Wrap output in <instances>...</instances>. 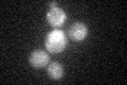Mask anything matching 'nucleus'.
<instances>
[{"instance_id":"obj_3","label":"nucleus","mask_w":127,"mask_h":85,"mask_svg":"<svg viewBox=\"0 0 127 85\" xmlns=\"http://www.w3.org/2000/svg\"><path fill=\"white\" fill-rule=\"evenodd\" d=\"M29 62L34 68H42L50 62V55L43 50H34L30 55Z\"/></svg>"},{"instance_id":"obj_4","label":"nucleus","mask_w":127,"mask_h":85,"mask_svg":"<svg viewBox=\"0 0 127 85\" xmlns=\"http://www.w3.org/2000/svg\"><path fill=\"white\" fill-rule=\"evenodd\" d=\"M88 34V28L84 22H74L69 28V36L75 42L85 39Z\"/></svg>"},{"instance_id":"obj_1","label":"nucleus","mask_w":127,"mask_h":85,"mask_svg":"<svg viewBox=\"0 0 127 85\" xmlns=\"http://www.w3.org/2000/svg\"><path fill=\"white\" fill-rule=\"evenodd\" d=\"M45 45L50 53H61L67 46V37L62 30L55 29L47 35Z\"/></svg>"},{"instance_id":"obj_6","label":"nucleus","mask_w":127,"mask_h":85,"mask_svg":"<svg viewBox=\"0 0 127 85\" xmlns=\"http://www.w3.org/2000/svg\"><path fill=\"white\" fill-rule=\"evenodd\" d=\"M55 7H57V3L56 2H51L50 3V9H55Z\"/></svg>"},{"instance_id":"obj_5","label":"nucleus","mask_w":127,"mask_h":85,"mask_svg":"<svg viewBox=\"0 0 127 85\" xmlns=\"http://www.w3.org/2000/svg\"><path fill=\"white\" fill-rule=\"evenodd\" d=\"M48 75L52 80H59L64 76V67L61 63L52 62L48 66Z\"/></svg>"},{"instance_id":"obj_2","label":"nucleus","mask_w":127,"mask_h":85,"mask_svg":"<svg viewBox=\"0 0 127 85\" xmlns=\"http://www.w3.org/2000/svg\"><path fill=\"white\" fill-rule=\"evenodd\" d=\"M67 19V14L66 12L59 9V7H55V9H51L49 12L47 13V20L52 27L56 28V27H61L64 25V22Z\"/></svg>"}]
</instances>
